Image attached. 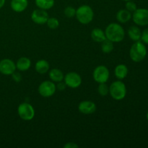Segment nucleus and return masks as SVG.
I'll return each mask as SVG.
<instances>
[{
    "label": "nucleus",
    "instance_id": "7",
    "mask_svg": "<svg viewBox=\"0 0 148 148\" xmlns=\"http://www.w3.org/2000/svg\"><path fill=\"white\" fill-rule=\"evenodd\" d=\"M109 70L106 66L103 65H100L95 67L92 74L94 80L98 83L106 82L109 78Z\"/></svg>",
    "mask_w": 148,
    "mask_h": 148
},
{
    "label": "nucleus",
    "instance_id": "29",
    "mask_svg": "<svg viewBox=\"0 0 148 148\" xmlns=\"http://www.w3.org/2000/svg\"><path fill=\"white\" fill-rule=\"evenodd\" d=\"M66 84L64 83V82H63L62 81H61V82H58L57 85H56V89H58V90L59 91H63L64 90L65 88H66Z\"/></svg>",
    "mask_w": 148,
    "mask_h": 148
},
{
    "label": "nucleus",
    "instance_id": "15",
    "mask_svg": "<svg viewBox=\"0 0 148 148\" xmlns=\"http://www.w3.org/2000/svg\"><path fill=\"white\" fill-rule=\"evenodd\" d=\"M128 68L126 65L124 64H119L116 66L115 70H114V73H115V76L117 79H123L127 76L128 75Z\"/></svg>",
    "mask_w": 148,
    "mask_h": 148
},
{
    "label": "nucleus",
    "instance_id": "23",
    "mask_svg": "<svg viewBox=\"0 0 148 148\" xmlns=\"http://www.w3.org/2000/svg\"><path fill=\"white\" fill-rule=\"evenodd\" d=\"M98 92L101 96H106L109 93V88L106 84V82H104V83H99V85L98 87Z\"/></svg>",
    "mask_w": 148,
    "mask_h": 148
},
{
    "label": "nucleus",
    "instance_id": "10",
    "mask_svg": "<svg viewBox=\"0 0 148 148\" xmlns=\"http://www.w3.org/2000/svg\"><path fill=\"white\" fill-rule=\"evenodd\" d=\"M16 70V64L10 59L0 61V72L4 75H11Z\"/></svg>",
    "mask_w": 148,
    "mask_h": 148
},
{
    "label": "nucleus",
    "instance_id": "18",
    "mask_svg": "<svg viewBox=\"0 0 148 148\" xmlns=\"http://www.w3.org/2000/svg\"><path fill=\"white\" fill-rule=\"evenodd\" d=\"M132 18V14L127 10H121L116 14V20L121 23H126Z\"/></svg>",
    "mask_w": 148,
    "mask_h": 148
},
{
    "label": "nucleus",
    "instance_id": "21",
    "mask_svg": "<svg viewBox=\"0 0 148 148\" xmlns=\"http://www.w3.org/2000/svg\"><path fill=\"white\" fill-rule=\"evenodd\" d=\"M54 0H35L36 5L41 10H50L54 5Z\"/></svg>",
    "mask_w": 148,
    "mask_h": 148
},
{
    "label": "nucleus",
    "instance_id": "33",
    "mask_svg": "<svg viewBox=\"0 0 148 148\" xmlns=\"http://www.w3.org/2000/svg\"><path fill=\"white\" fill-rule=\"evenodd\" d=\"M147 116V121H148V112H147V116Z\"/></svg>",
    "mask_w": 148,
    "mask_h": 148
},
{
    "label": "nucleus",
    "instance_id": "2",
    "mask_svg": "<svg viewBox=\"0 0 148 148\" xmlns=\"http://www.w3.org/2000/svg\"><path fill=\"white\" fill-rule=\"evenodd\" d=\"M130 56L134 62H140L145 59L147 56V49L144 43L140 40L135 41L130 49Z\"/></svg>",
    "mask_w": 148,
    "mask_h": 148
},
{
    "label": "nucleus",
    "instance_id": "25",
    "mask_svg": "<svg viewBox=\"0 0 148 148\" xmlns=\"http://www.w3.org/2000/svg\"><path fill=\"white\" fill-rule=\"evenodd\" d=\"M64 15L66 16V17L71 18V17H73L74 16H75V14H76V10H75L74 7L69 6V7H66V8L64 9Z\"/></svg>",
    "mask_w": 148,
    "mask_h": 148
},
{
    "label": "nucleus",
    "instance_id": "1",
    "mask_svg": "<svg viewBox=\"0 0 148 148\" xmlns=\"http://www.w3.org/2000/svg\"><path fill=\"white\" fill-rule=\"evenodd\" d=\"M105 34L107 39L114 43H119L124 40L125 32L121 25L114 23L107 26Z\"/></svg>",
    "mask_w": 148,
    "mask_h": 148
},
{
    "label": "nucleus",
    "instance_id": "26",
    "mask_svg": "<svg viewBox=\"0 0 148 148\" xmlns=\"http://www.w3.org/2000/svg\"><path fill=\"white\" fill-rule=\"evenodd\" d=\"M126 10H127L128 11H130V12H134L136 10H137V4L132 1V0L128 1H126Z\"/></svg>",
    "mask_w": 148,
    "mask_h": 148
},
{
    "label": "nucleus",
    "instance_id": "30",
    "mask_svg": "<svg viewBox=\"0 0 148 148\" xmlns=\"http://www.w3.org/2000/svg\"><path fill=\"white\" fill-rule=\"evenodd\" d=\"M78 147H79L78 145L75 144L74 143H67L66 144H65L64 145V148H77Z\"/></svg>",
    "mask_w": 148,
    "mask_h": 148
},
{
    "label": "nucleus",
    "instance_id": "16",
    "mask_svg": "<svg viewBox=\"0 0 148 148\" xmlns=\"http://www.w3.org/2000/svg\"><path fill=\"white\" fill-rule=\"evenodd\" d=\"M91 38L92 40L98 43H102L106 39L105 32L101 28H95L91 32Z\"/></svg>",
    "mask_w": 148,
    "mask_h": 148
},
{
    "label": "nucleus",
    "instance_id": "31",
    "mask_svg": "<svg viewBox=\"0 0 148 148\" xmlns=\"http://www.w3.org/2000/svg\"><path fill=\"white\" fill-rule=\"evenodd\" d=\"M5 4V0H0V9L2 8Z\"/></svg>",
    "mask_w": 148,
    "mask_h": 148
},
{
    "label": "nucleus",
    "instance_id": "22",
    "mask_svg": "<svg viewBox=\"0 0 148 148\" xmlns=\"http://www.w3.org/2000/svg\"><path fill=\"white\" fill-rule=\"evenodd\" d=\"M114 42L111 41L108 39H106L103 41L102 42V44H101V49H102V51L103 53H111L113 50H114Z\"/></svg>",
    "mask_w": 148,
    "mask_h": 148
},
{
    "label": "nucleus",
    "instance_id": "9",
    "mask_svg": "<svg viewBox=\"0 0 148 148\" xmlns=\"http://www.w3.org/2000/svg\"><path fill=\"white\" fill-rule=\"evenodd\" d=\"M64 79L66 86L71 88H78L82 83V78L80 75L75 72H71L66 74L64 77Z\"/></svg>",
    "mask_w": 148,
    "mask_h": 148
},
{
    "label": "nucleus",
    "instance_id": "6",
    "mask_svg": "<svg viewBox=\"0 0 148 148\" xmlns=\"http://www.w3.org/2000/svg\"><path fill=\"white\" fill-rule=\"evenodd\" d=\"M132 20L139 26H145L148 25V10L145 8L137 9L132 15Z\"/></svg>",
    "mask_w": 148,
    "mask_h": 148
},
{
    "label": "nucleus",
    "instance_id": "17",
    "mask_svg": "<svg viewBox=\"0 0 148 148\" xmlns=\"http://www.w3.org/2000/svg\"><path fill=\"white\" fill-rule=\"evenodd\" d=\"M35 68H36V70L38 73L43 75V74L49 72V64L46 60L40 59V60H38L36 62V65H35Z\"/></svg>",
    "mask_w": 148,
    "mask_h": 148
},
{
    "label": "nucleus",
    "instance_id": "11",
    "mask_svg": "<svg viewBox=\"0 0 148 148\" xmlns=\"http://www.w3.org/2000/svg\"><path fill=\"white\" fill-rule=\"evenodd\" d=\"M31 19L36 24L43 25L47 22L49 19V14L46 10L38 8V10H35L32 12Z\"/></svg>",
    "mask_w": 148,
    "mask_h": 148
},
{
    "label": "nucleus",
    "instance_id": "12",
    "mask_svg": "<svg viewBox=\"0 0 148 148\" xmlns=\"http://www.w3.org/2000/svg\"><path fill=\"white\" fill-rule=\"evenodd\" d=\"M79 112L85 115L93 114L96 111V105L95 103L90 101H83L79 103L78 106Z\"/></svg>",
    "mask_w": 148,
    "mask_h": 148
},
{
    "label": "nucleus",
    "instance_id": "3",
    "mask_svg": "<svg viewBox=\"0 0 148 148\" xmlns=\"http://www.w3.org/2000/svg\"><path fill=\"white\" fill-rule=\"evenodd\" d=\"M75 16L79 23L83 25H87L92 22L94 17V12L90 6L82 5L76 10Z\"/></svg>",
    "mask_w": 148,
    "mask_h": 148
},
{
    "label": "nucleus",
    "instance_id": "27",
    "mask_svg": "<svg viewBox=\"0 0 148 148\" xmlns=\"http://www.w3.org/2000/svg\"><path fill=\"white\" fill-rule=\"evenodd\" d=\"M11 75H12V77L13 80L16 82H20V81L22 80V78H23L21 74L18 72H15V71H14V72H13Z\"/></svg>",
    "mask_w": 148,
    "mask_h": 148
},
{
    "label": "nucleus",
    "instance_id": "32",
    "mask_svg": "<svg viewBox=\"0 0 148 148\" xmlns=\"http://www.w3.org/2000/svg\"><path fill=\"white\" fill-rule=\"evenodd\" d=\"M122 1H130V0H122Z\"/></svg>",
    "mask_w": 148,
    "mask_h": 148
},
{
    "label": "nucleus",
    "instance_id": "19",
    "mask_svg": "<svg viewBox=\"0 0 148 148\" xmlns=\"http://www.w3.org/2000/svg\"><path fill=\"white\" fill-rule=\"evenodd\" d=\"M49 75L50 79L55 82H61L63 80L64 77L63 72L60 69H56V68L51 69L49 72Z\"/></svg>",
    "mask_w": 148,
    "mask_h": 148
},
{
    "label": "nucleus",
    "instance_id": "28",
    "mask_svg": "<svg viewBox=\"0 0 148 148\" xmlns=\"http://www.w3.org/2000/svg\"><path fill=\"white\" fill-rule=\"evenodd\" d=\"M141 40L145 44H148V27L145 29L143 32H142Z\"/></svg>",
    "mask_w": 148,
    "mask_h": 148
},
{
    "label": "nucleus",
    "instance_id": "8",
    "mask_svg": "<svg viewBox=\"0 0 148 148\" xmlns=\"http://www.w3.org/2000/svg\"><path fill=\"white\" fill-rule=\"evenodd\" d=\"M56 90V85L51 81H43L38 87V92L42 97L49 98L55 93Z\"/></svg>",
    "mask_w": 148,
    "mask_h": 148
},
{
    "label": "nucleus",
    "instance_id": "24",
    "mask_svg": "<svg viewBox=\"0 0 148 148\" xmlns=\"http://www.w3.org/2000/svg\"><path fill=\"white\" fill-rule=\"evenodd\" d=\"M46 24L49 28L54 30L59 26V22L55 17H49L47 22H46Z\"/></svg>",
    "mask_w": 148,
    "mask_h": 148
},
{
    "label": "nucleus",
    "instance_id": "14",
    "mask_svg": "<svg viewBox=\"0 0 148 148\" xmlns=\"http://www.w3.org/2000/svg\"><path fill=\"white\" fill-rule=\"evenodd\" d=\"M30 66H31V62L27 57L20 58L16 63V68L22 72L27 71V69H30Z\"/></svg>",
    "mask_w": 148,
    "mask_h": 148
},
{
    "label": "nucleus",
    "instance_id": "4",
    "mask_svg": "<svg viewBox=\"0 0 148 148\" xmlns=\"http://www.w3.org/2000/svg\"><path fill=\"white\" fill-rule=\"evenodd\" d=\"M109 93L111 96L116 101H121L125 98L127 95L126 85L121 80L112 82L109 87Z\"/></svg>",
    "mask_w": 148,
    "mask_h": 148
},
{
    "label": "nucleus",
    "instance_id": "5",
    "mask_svg": "<svg viewBox=\"0 0 148 148\" xmlns=\"http://www.w3.org/2000/svg\"><path fill=\"white\" fill-rule=\"evenodd\" d=\"M19 116L24 121H30L35 116V110L31 104L28 103H23L17 108Z\"/></svg>",
    "mask_w": 148,
    "mask_h": 148
},
{
    "label": "nucleus",
    "instance_id": "13",
    "mask_svg": "<svg viewBox=\"0 0 148 148\" xmlns=\"http://www.w3.org/2000/svg\"><path fill=\"white\" fill-rule=\"evenodd\" d=\"M28 5L27 0H12L10 3L12 10L16 12H22L25 11Z\"/></svg>",
    "mask_w": 148,
    "mask_h": 148
},
{
    "label": "nucleus",
    "instance_id": "20",
    "mask_svg": "<svg viewBox=\"0 0 148 148\" xmlns=\"http://www.w3.org/2000/svg\"><path fill=\"white\" fill-rule=\"evenodd\" d=\"M128 35L131 40L138 41L141 39L142 32L137 26H131L128 30Z\"/></svg>",
    "mask_w": 148,
    "mask_h": 148
}]
</instances>
